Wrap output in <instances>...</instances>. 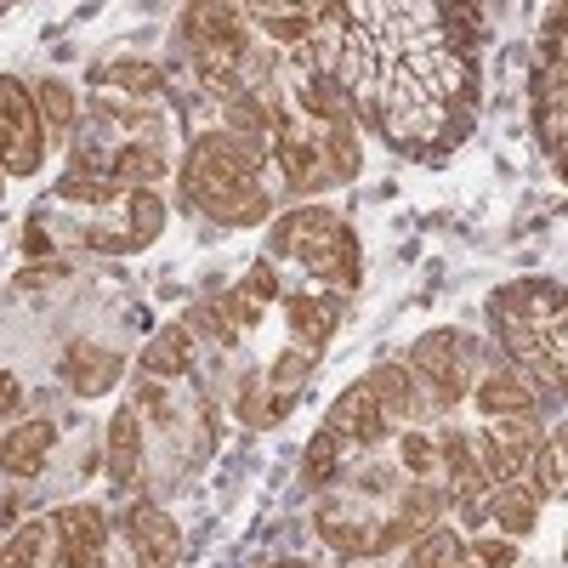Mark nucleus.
I'll return each mask as SVG.
<instances>
[{
    "label": "nucleus",
    "instance_id": "1",
    "mask_svg": "<svg viewBox=\"0 0 568 568\" xmlns=\"http://www.w3.org/2000/svg\"><path fill=\"white\" fill-rule=\"evenodd\" d=\"M489 324L511 358L535 387L562 393L568 375V307L551 278H511L489 296Z\"/></svg>",
    "mask_w": 568,
    "mask_h": 568
},
{
    "label": "nucleus",
    "instance_id": "2",
    "mask_svg": "<svg viewBox=\"0 0 568 568\" xmlns=\"http://www.w3.org/2000/svg\"><path fill=\"white\" fill-rule=\"evenodd\" d=\"M262 165H267L262 142L233 136V131H205L194 136V149L182 160V194L222 227H256L273 211L262 187Z\"/></svg>",
    "mask_w": 568,
    "mask_h": 568
},
{
    "label": "nucleus",
    "instance_id": "3",
    "mask_svg": "<svg viewBox=\"0 0 568 568\" xmlns=\"http://www.w3.org/2000/svg\"><path fill=\"white\" fill-rule=\"evenodd\" d=\"M267 262H302L313 278L336 284V291H358V278H364L353 227L336 211H324V205L284 211L273 222V233H267Z\"/></svg>",
    "mask_w": 568,
    "mask_h": 568
},
{
    "label": "nucleus",
    "instance_id": "4",
    "mask_svg": "<svg viewBox=\"0 0 568 568\" xmlns=\"http://www.w3.org/2000/svg\"><path fill=\"white\" fill-rule=\"evenodd\" d=\"M182 40H187V58H194V74L211 98L233 103L245 91V12L240 7H187L182 12Z\"/></svg>",
    "mask_w": 568,
    "mask_h": 568
},
{
    "label": "nucleus",
    "instance_id": "5",
    "mask_svg": "<svg viewBox=\"0 0 568 568\" xmlns=\"http://www.w3.org/2000/svg\"><path fill=\"white\" fill-rule=\"evenodd\" d=\"M471 358H478V342L460 336V329H426V336L409 347V375L426 393V409H455L471 387Z\"/></svg>",
    "mask_w": 568,
    "mask_h": 568
},
{
    "label": "nucleus",
    "instance_id": "6",
    "mask_svg": "<svg viewBox=\"0 0 568 568\" xmlns=\"http://www.w3.org/2000/svg\"><path fill=\"white\" fill-rule=\"evenodd\" d=\"M45 160V120L18 74H0V171L34 176Z\"/></svg>",
    "mask_w": 568,
    "mask_h": 568
},
{
    "label": "nucleus",
    "instance_id": "7",
    "mask_svg": "<svg viewBox=\"0 0 568 568\" xmlns=\"http://www.w3.org/2000/svg\"><path fill=\"white\" fill-rule=\"evenodd\" d=\"M278 296V273H273V262L262 256V262H251V273L233 284L227 296H216V302H205L200 313H194V324H205L216 342H240L245 329H256V318L267 313V302ZM187 324V329H194Z\"/></svg>",
    "mask_w": 568,
    "mask_h": 568
},
{
    "label": "nucleus",
    "instance_id": "8",
    "mask_svg": "<svg viewBox=\"0 0 568 568\" xmlns=\"http://www.w3.org/2000/svg\"><path fill=\"white\" fill-rule=\"evenodd\" d=\"M273 160H278L284 182H291V194H324V187H336V176H329V165H324V142H318L313 120L284 114V125L273 136Z\"/></svg>",
    "mask_w": 568,
    "mask_h": 568
},
{
    "label": "nucleus",
    "instance_id": "9",
    "mask_svg": "<svg viewBox=\"0 0 568 568\" xmlns=\"http://www.w3.org/2000/svg\"><path fill=\"white\" fill-rule=\"evenodd\" d=\"M58 568H109V517L98 506H63L52 517Z\"/></svg>",
    "mask_w": 568,
    "mask_h": 568
},
{
    "label": "nucleus",
    "instance_id": "10",
    "mask_svg": "<svg viewBox=\"0 0 568 568\" xmlns=\"http://www.w3.org/2000/svg\"><path fill=\"white\" fill-rule=\"evenodd\" d=\"M120 529H125V546H131L136 568H171V562L182 557V529L171 524L154 500H136V506L120 517Z\"/></svg>",
    "mask_w": 568,
    "mask_h": 568
},
{
    "label": "nucleus",
    "instance_id": "11",
    "mask_svg": "<svg viewBox=\"0 0 568 568\" xmlns=\"http://www.w3.org/2000/svg\"><path fill=\"white\" fill-rule=\"evenodd\" d=\"M324 433L336 438V449H369V444H382V438H387V415L375 409L369 387L358 382V387H347L336 404H329Z\"/></svg>",
    "mask_w": 568,
    "mask_h": 568
},
{
    "label": "nucleus",
    "instance_id": "12",
    "mask_svg": "<svg viewBox=\"0 0 568 568\" xmlns=\"http://www.w3.org/2000/svg\"><path fill=\"white\" fill-rule=\"evenodd\" d=\"M160 227H165V205L154 187H136V194H125V227L120 233H103V227H85V245L91 251H149L160 240Z\"/></svg>",
    "mask_w": 568,
    "mask_h": 568
},
{
    "label": "nucleus",
    "instance_id": "13",
    "mask_svg": "<svg viewBox=\"0 0 568 568\" xmlns=\"http://www.w3.org/2000/svg\"><path fill=\"white\" fill-rule=\"evenodd\" d=\"M471 455H478V466H484V478H489V484H511L517 471H524V460L535 455V426H529V420L484 426L478 444H471Z\"/></svg>",
    "mask_w": 568,
    "mask_h": 568
},
{
    "label": "nucleus",
    "instance_id": "14",
    "mask_svg": "<svg viewBox=\"0 0 568 568\" xmlns=\"http://www.w3.org/2000/svg\"><path fill=\"white\" fill-rule=\"evenodd\" d=\"M471 398H478V409L489 420H535L540 409V393L524 369H511V364H495L478 387H471Z\"/></svg>",
    "mask_w": 568,
    "mask_h": 568
},
{
    "label": "nucleus",
    "instance_id": "15",
    "mask_svg": "<svg viewBox=\"0 0 568 568\" xmlns=\"http://www.w3.org/2000/svg\"><path fill=\"white\" fill-rule=\"evenodd\" d=\"M120 369H125V358H120L114 347H98V342H74V347L63 353V364H58L63 387H74L80 398L109 393V387L120 382Z\"/></svg>",
    "mask_w": 568,
    "mask_h": 568
},
{
    "label": "nucleus",
    "instance_id": "16",
    "mask_svg": "<svg viewBox=\"0 0 568 568\" xmlns=\"http://www.w3.org/2000/svg\"><path fill=\"white\" fill-rule=\"evenodd\" d=\"M364 387H369L375 409L387 415V426H393V420H420V415H433V409H426L420 382H415L404 364H375V369L364 375Z\"/></svg>",
    "mask_w": 568,
    "mask_h": 568
},
{
    "label": "nucleus",
    "instance_id": "17",
    "mask_svg": "<svg viewBox=\"0 0 568 568\" xmlns=\"http://www.w3.org/2000/svg\"><path fill=\"white\" fill-rule=\"evenodd\" d=\"M109 484L114 489H136L142 484V409L125 404L109 420Z\"/></svg>",
    "mask_w": 568,
    "mask_h": 568
},
{
    "label": "nucleus",
    "instance_id": "18",
    "mask_svg": "<svg viewBox=\"0 0 568 568\" xmlns=\"http://www.w3.org/2000/svg\"><path fill=\"white\" fill-rule=\"evenodd\" d=\"M284 318H291V347L296 353H307V358H318L324 353V342L336 336V302L329 296H284Z\"/></svg>",
    "mask_w": 568,
    "mask_h": 568
},
{
    "label": "nucleus",
    "instance_id": "19",
    "mask_svg": "<svg viewBox=\"0 0 568 568\" xmlns=\"http://www.w3.org/2000/svg\"><path fill=\"white\" fill-rule=\"evenodd\" d=\"M58 433L52 420H23L18 433L0 438V471H12V478H34V471L45 466V455H52Z\"/></svg>",
    "mask_w": 568,
    "mask_h": 568
},
{
    "label": "nucleus",
    "instance_id": "20",
    "mask_svg": "<svg viewBox=\"0 0 568 568\" xmlns=\"http://www.w3.org/2000/svg\"><path fill=\"white\" fill-rule=\"evenodd\" d=\"M302 109H307L313 125H353V120H358L353 91H347L336 74H324V69H313V74L302 80Z\"/></svg>",
    "mask_w": 568,
    "mask_h": 568
},
{
    "label": "nucleus",
    "instance_id": "21",
    "mask_svg": "<svg viewBox=\"0 0 568 568\" xmlns=\"http://www.w3.org/2000/svg\"><path fill=\"white\" fill-rule=\"evenodd\" d=\"M438 460H444V471H449V484H455V500L466 506V511H478V495H484V466H478V455H471V438L466 433H444V444H438Z\"/></svg>",
    "mask_w": 568,
    "mask_h": 568
},
{
    "label": "nucleus",
    "instance_id": "22",
    "mask_svg": "<svg viewBox=\"0 0 568 568\" xmlns=\"http://www.w3.org/2000/svg\"><path fill=\"white\" fill-rule=\"evenodd\" d=\"M478 506H484L489 524H500V535H506V540L529 535V529L540 524V500H535L524 484H495V495H489V500H478Z\"/></svg>",
    "mask_w": 568,
    "mask_h": 568
},
{
    "label": "nucleus",
    "instance_id": "23",
    "mask_svg": "<svg viewBox=\"0 0 568 568\" xmlns=\"http://www.w3.org/2000/svg\"><path fill=\"white\" fill-rule=\"evenodd\" d=\"M535 114H540V136H546L551 165H562V58H546V63H540Z\"/></svg>",
    "mask_w": 568,
    "mask_h": 568
},
{
    "label": "nucleus",
    "instance_id": "24",
    "mask_svg": "<svg viewBox=\"0 0 568 568\" xmlns=\"http://www.w3.org/2000/svg\"><path fill=\"white\" fill-rule=\"evenodd\" d=\"M194 358V329L187 324H165L160 336L142 347V375H182Z\"/></svg>",
    "mask_w": 568,
    "mask_h": 568
},
{
    "label": "nucleus",
    "instance_id": "25",
    "mask_svg": "<svg viewBox=\"0 0 568 568\" xmlns=\"http://www.w3.org/2000/svg\"><path fill=\"white\" fill-rule=\"evenodd\" d=\"M444 506H449V489H438V484H409L393 524H398L404 535H426V529H438Z\"/></svg>",
    "mask_w": 568,
    "mask_h": 568
},
{
    "label": "nucleus",
    "instance_id": "26",
    "mask_svg": "<svg viewBox=\"0 0 568 568\" xmlns=\"http://www.w3.org/2000/svg\"><path fill=\"white\" fill-rule=\"evenodd\" d=\"M562 489H568V438L562 433H551L546 444H535V484H529V495L540 500H562Z\"/></svg>",
    "mask_w": 568,
    "mask_h": 568
},
{
    "label": "nucleus",
    "instance_id": "27",
    "mask_svg": "<svg viewBox=\"0 0 568 568\" xmlns=\"http://www.w3.org/2000/svg\"><path fill=\"white\" fill-rule=\"evenodd\" d=\"M409 568H471V557L455 529H426L409 551Z\"/></svg>",
    "mask_w": 568,
    "mask_h": 568
},
{
    "label": "nucleus",
    "instance_id": "28",
    "mask_svg": "<svg viewBox=\"0 0 568 568\" xmlns=\"http://www.w3.org/2000/svg\"><path fill=\"white\" fill-rule=\"evenodd\" d=\"M318 142H324V165H329V176H336V182H353L358 165H364L353 125H318Z\"/></svg>",
    "mask_w": 568,
    "mask_h": 568
},
{
    "label": "nucleus",
    "instance_id": "29",
    "mask_svg": "<svg viewBox=\"0 0 568 568\" xmlns=\"http://www.w3.org/2000/svg\"><path fill=\"white\" fill-rule=\"evenodd\" d=\"M34 109H40V120H45V131H58V136H69L74 131V91L63 85V80H40V91H34Z\"/></svg>",
    "mask_w": 568,
    "mask_h": 568
},
{
    "label": "nucleus",
    "instance_id": "30",
    "mask_svg": "<svg viewBox=\"0 0 568 568\" xmlns=\"http://www.w3.org/2000/svg\"><path fill=\"white\" fill-rule=\"evenodd\" d=\"M267 387H262V375H245V387H240V404H233V409H240V420L245 426H273L284 409H291L296 398H262Z\"/></svg>",
    "mask_w": 568,
    "mask_h": 568
},
{
    "label": "nucleus",
    "instance_id": "31",
    "mask_svg": "<svg viewBox=\"0 0 568 568\" xmlns=\"http://www.w3.org/2000/svg\"><path fill=\"white\" fill-rule=\"evenodd\" d=\"M40 557H45V524H23L0 546V568H40Z\"/></svg>",
    "mask_w": 568,
    "mask_h": 568
},
{
    "label": "nucleus",
    "instance_id": "32",
    "mask_svg": "<svg viewBox=\"0 0 568 568\" xmlns=\"http://www.w3.org/2000/svg\"><path fill=\"white\" fill-rule=\"evenodd\" d=\"M336 460H342L336 438H329V433H318V438L307 444V460H302V471H307V484H313V489H324V484H336Z\"/></svg>",
    "mask_w": 568,
    "mask_h": 568
},
{
    "label": "nucleus",
    "instance_id": "33",
    "mask_svg": "<svg viewBox=\"0 0 568 568\" xmlns=\"http://www.w3.org/2000/svg\"><path fill=\"white\" fill-rule=\"evenodd\" d=\"M313 364H318V358H307V353H296V347H284V353L273 358V375H267V382H273L284 398H296V387L313 375Z\"/></svg>",
    "mask_w": 568,
    "mask_h": 568
},
{
    "label": "nucleus",
    "instance_id": "34",
    "mask_svg": "<svg viewBox=\"0 0 568 568\" xmlns=\"http://www.w3.org/2000/svg\"><path fill=\"white\" fill-rule=\"evenodd\" d=\"M466 557H471V568H517V546H511V540H500V535L471 540V546H466Z\"/></svg>",
    "mask_w": 568,
    "mask_h": 568
},
{
    "label": "nucleus",
    "instance_id": "35",
    "mask_svg": "<svg viewBox=\"0 0 568 568\" xmlns=\"http://www.w3.org/2000/svg\"><path fill=\"white\" fill-rule=\"evenodd\" d=\"M404 466L415 471V478H426V471L438 466V444L426 433H404Z\"/></svg>",
    "mask_w": 568,
    "mask_h": 568
},
{
    "label": "nucleus",
    "instance_id": "36",
    "mask_svg": "<svg viewBox=\"0 0 568 568\" xmlns=\"http://www.w3.org/2000/svg\"><path fill=\"white\" fill-rule=\"evenodd\" d=\"M103 80H120L131 91H160V74L149 63H125V69H103Z\"/></svg>",
    "mask_w": 568,
    "mask_h": 568
},
{
    "label": "nucleus",
    "instance_id": "37",
    "mask_svg": "<svg viewBox=\"0 0 568 568\" xmlns=\"http://www.w3.org/2000/svg\"><path fill=\"white\" fill-rule=\"evenodd\" d=\"M52 245H45V216H29V227H23V256H45Z\"/></svg>",
    "mask_w": 568,
    "mask_h": 568
},
{
    "label": "nucleus",
    "instance_id": "38",
    "mask_svg": "<svg viewBox=\"0 0 568 568\" xmlns=\"http://www.w3.org/2000/svg\"><path fill=\"white\" fill-rule=\"evenodd\" d=\"M18 404H23V387L12 382L7 369H0V420H7V415H18Z\"/></svg>",
    "mask_w": 568,
    "mask_h": 568
},
{
    "label": "nucleus",
    "instance_id": "39",
    "mask_svg": "<svg viewBox=\"0 0 568 568\" xmlns=\"http://www.w3.org/2000/svg\"><path fill=\"white\" fill-rule=\"evenodd\" d=\"M273 568H307V562H296V557H284V562H273Z\"/></svg>",
    "mask_w": 568,
    "mask_h": 568
},
{
    "label": "nucleus",
    "instance_id": "40",
    "mask_svg": "<svg viewBox=\"0 0 568 568\" xmlns=\"http://www.w3.org/2000/svg\"><path fill=\"white\" fill-rule=\"evenodd\" d=\"M0 182H7V171H0Z\"/></svg>",
    "mask_w": 568,
    "mask_h": 568
}]
</instances>
